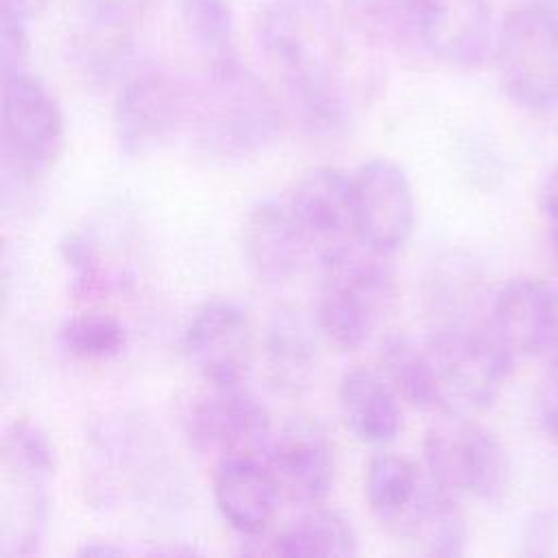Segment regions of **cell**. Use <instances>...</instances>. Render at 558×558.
Wrapping results in <instances>:
<instances>
[{
	"label": "cell",
	"mask_w": 558,
	"mask_h": 558,
	"mask_svg": "<svg viewBox=\"0 0 558 558\" xmlns=\"http://www.w3.org/2000/svg\"><path fill=\"white\" fill-rule=\"evenodd\" d=\"M59 340L65 353L74 360L107 362L122 353L126 329L113 314L83 312L63 323Z\"/></svg>",
	"instance_id": "29"
},
{
	"label": "cell",
	"mask_w": 558,
	"mask_h": 558,
	"mask_svg": "<svg viewBox=\"0 0 558 558\" xmlns=\"http://www.w3.org/2000/svg\"><path fill=\"white\" fill-rule=\"evenodd\" d=\"M423 480L410 458L399 453L375 456L366 469V501L371 512L392 527L414 501Z\"/></svg>",
	"instance_id": "25"
},
{
	"label": "cell",
	"mask_w": 558,
	"mask_h": 558,
	"mask_svg": "<svg viewBox=\"0 0 558 558\" xmlns=\"http://www.w3.org/2000/svg\"><path fill=\"white\" fill-rule=\"evenodd\" d=\"M318 325L296 307L272 314L264 336L268 375L283 392H301L314 379L318 366Z\"/></svg>",
	"instance_id": "21"
},
{
	"label": "cell",
	"mask_w": 558,
	"mask_h": 558,
	"mask_svg": "<svg viewBox=\"0 0 558 558\" xmlns=\"http://www.w3.org/2000/svg\"><path fill=\"white\" fill-rule=\"evenodd\" d=\"M190 116L196 142L216 159L253 157L281 129L277 98L238 54L205 63Z\"/></svg>",
	"instance_id": "2"
},
{
	"label": "cell",
	"mask_w": 558,
	"mask_h": 558,
	"mask_svg": "<svg viewBox=\"0 0 558 558\" xmlns=\"http://www.w3.org/2000/svg\"><path fill=\"white\" fill-rule=\"evenodd\" d=\"M181 347L207 386L244 384L253 360L251 318L231 299H209L187 320Z\"/></svg>",
	"instance_id": "10"
},
{
	"label": "cell",
	"mask_w": 558,
	"mask_h": 558,
	"mask_svg": "<svg viewBox=\"0 0 558 558\" xmlns=\"http://www.w3.org/2000/svg\"><path fill=\"white\" fill-rule=\"evenodd\" d=\"M556 532H558L556 521L549 514H534L521 536L523 554H532V556L549 554L551 545L556 543Z\"/></svg>",
	"instance_id": "32"
},
{
	"label": "cell",
	"mask_w": 558,
	"mask_h": 558,
	"mask_svg": "<svg viewBox=\"0 0 558 558\" xmlns=\"http://www.w3.org/2000/svg\"><path fill=\"white\" fill-rule=\"evenodd\" d=\"M76 554L78 556H122V554H129V549L113 541H85Z\"/></svg>",
	"instance_id": "34"
},
{
	"label": "cell",
	"mask_w": 558,
	"mask_h": 558,
	"mask_svg": "<svg viewBox=\"0 0 558 558\" xmlns=\"http://www.w3.org/2000/svg\"><path fill=\"white\" fill-rule=\"evenodd\" d=\"M351 209L355 238L388 255L401 248L414 229L412 185L386 157H375L351 174Z\"/></svg>",
	"instance_id": "11"
},
{
	"label": "cell",
	"mask_w": 558,
	"mask_h": 558,
	"mask_svg": "<svg viewBox=\"0 0 558 558\" xmlns=\"http://www.w3.org/2000/svg\"><path fill=\"white\" fill-rule=\"evenodd\" d=\"M423 347L436 384L438 412L471 414L493 405L514 360L490 333L456 325L436 329Z\"/></svg>",
	"instance_id": "7"
},
{
	"label": "cell",
	"mask_w": 558,
	"mask_h": 558,
	"mask_svg": "<svg viewBox=\"0 0 558 558\" xmlns=\"http://www.w3.org/2000/svg\"><path fill=\"white\" fill-rule=\"evenodd\" d=\"M63 111L28 68L2 72V183L31 185L59 159Z\"/></svg>",
	"instance_id": "5"
},
{
	"label": "cell",
	"mask_w": 558,
	"mask_h": 558,
	"mask_svg": "<svg viewBox=\"0 0 558 558\" xmlns=\"http://www.w3.org/2000/svg\"><path fill=\"white\" fill-rule=\"evenodd\" d=\"M541 421L545 425V432L558 445V347L549 362L541 390Z\"/></svg>",
	"instance_id": "31"
},
{
	"label": "cell",
	"mask_w": 558,
	"mask_h": 558,
	"mask_svg": "<svg viewBox=\"0 0 558 558\" xmlns=\"http://www.w3.org/2000/svg\"><path fill=\"white\" fill-rule=\"evenodd\" d=\"M266 458L277 473L281 490L290 497L318 504L336 480V449L323 423L294 418L270 440Z\"/></svg>",
	"instance_id": "16"
},
{
	"label": "cell",
	"mask_w": 558,
	"mask_h": 558,
	"mask_svg": "<svg viewBox=\"0 0 558 558\" xmlns=\"http://www.w3.org/2000/svg\"><path fill=\"white\" fill-rule=\"evenodd\" d=\"M157 434L131 416L102 421L89 438L87 488L92 501L118 506L148 495L163 464Z\"/></svg>",
	"instance_id": "8"
},
{
	"label": "cell",
	"mask_w": 558,
	"mask_h": 558,
	"mask_svg": "<svg viewBox=\"0 0 558 558\" xmlns=\"http://www.w3.org/2000/svg\"><path fill=\"white\" fill-rule=\"evenodd\" d=\"M286 203L310 244L320 251L355 238L351 209V177L331 166L307 170L286 196Z\"/></svg>",
	"instance_id": "18"
},
{
	"label": "cell",
	"mask_w": 558,
	"mask_h": 558,
	"mask_svg": "<svg viewBox=\"0 0 558 558\" xmlns=\"http://www.w3.org/2000/svg\"><path fill=\"white\" fill-rule=\"evenodd\" d=\"M541 214L554 255L558 257V166L545 177L541 187Z\"/></svg>",
	"instance_id": "33"
},
{
	"label": "cell",
	"mask_w": 558,
	"mask_h": 558,
	"mask_svg": "<svg viewBox=\"0 0 558 558\" xmlns=\"http://www.w3.org/2000/svg\"><path fill=\"white\" fill-rule=\"evenodd\" d=\"M46 486L4 477L0 508V556L17 558L37 551L48 525Z\"/></svg>",
	"instance_id": "23"
},
{
	"label": "cell",
	"mask_w": 558,
	"mask_h": 558,
	"mask_svg": "<svg viewBox=\"0 0 558 558\" xmlns=\"http://www.w3.org/2000/svg\"><path fill=\"white\" fill-rule=\"evenodd\" d=\"M190 442L209 453H266L270 445V416L266 408L244 388L209 386L196 397L183 416Z\"/></svg>",
	"instance_id": "13"
},
{
	"label": "cell",
	"mask_w": 558,
	"mask_h": 558,
	"mask_svg": "<svg viewBox=\"0 0 558 558\" xmlns=\"http://www.w3.org/2000/svg\"><path fill=\"white\" fill-rule=\"evenodd\" d=\"M220 517L242 536H262L277 514L281 484L266 453L242 451L220 456L211 480Z\"/></svg>",
	"instance_id": "14"
},
{
	"label": "cell",
	"mask_w": 558,
	"mask_h": 558,
	"mask_svg": "<svg viewBox=\"0 0 558 558\" xmlns=\"http://www.w3.org/2000/svg\"><path fill=\"white\" fill-rule=\"evenodd\" d=\"M412 22L416 46L447 65L473 70L493 59L490 0H412Z\"/></svg>",
	"instance_id": "12"
},
{
	"label": "cell",
	"mask_w": 558,
	"mask_h": 558,
	"mask_svg": "<svg viewBox=\"0 0 558 558\" xmlns=\"http://www.w3.org/2000/svg\"><path fill=\"white\" fill-rule=\"evenodd\" d=\"M379 373L412 408L438 410L436 384L423 344L405 336L386 338L379 347Z\"/></svg>",
	"instance_id": "24"
},
{
	"label": "cell",
	"mask_w": 558,
	"mask_h": 558,
	"mask_svg": "<svg viewBox=\"0 0 558 558\" xmlns=\"http://www.w3.org/2000/svg\"><path fill=\"white\" fill-rule=\"evenodd\" d=\"M61 255L70 270V292L76 301H96L109 292L111 275L92 238L85 233L65 235Z\"/></svg>",
	"instance_id": "30"
},
{
	"label": "cell",
	"mask_w": 558,
	"mask_h": 558,
	"mask_svg": "<svg viewBox=\"0 0 558 558\" xmlns=\"http://www.w3.org/2000/svg\"><path fill=\"white\" fill-rule=\"evenodd\" d=\"M179 24L203 63L235 54V22L227 0H179Z\"/></svg>",
	"instance_id": "26"
},
{
	"label": "cell",
	"mask_w": 558,
	"mask_h": 558,
	"mask_svg": "<svg viewBox=\"0 0 558 558\" xmlns=\"http://www.w3.org/2000/svg\"><path fill=\"white\" fill-rule=\"evenodd\" d=\"M423 462L427 475L456 497L493 501L510 482V458L501 440L466 414L440 412L425 432Z\"/></svg>",
	"instance_id": "6"
},
{
	"label": "cell",
	"mask_w": 558,
	"mask_h": 558,
	"mask_svg": "<svg viewBox=\"0 0 558 558\" xmlns=\"http://www.w3.org/2000/svg\"><path fill=\"white\" fill-rule=\"evenodd\" d=\"M190 116V96L166 72L144 68L131 74L113 105V137L120 153L144 157L161 148Z\"/></svg>",
	"instance_id": "9"
},
{
	"label": "cell",
	"mask_w": 558,
	"mask_h": 558,
	"mask_svg": "<svg viewBox=\"0 0 558 558\" xmlns=\"http://www.w3.org/2000/svg\"><path fill=\"white\" fill-rule=\"evenodd\" d=\"M266 543V554L288 558H338L357 554V536L353 527L344 517L331 510L307 512L292 521L290 525H286Z\"/></svg>",
	"instance_id": "22"
},
{
	"label": "cell",
	"mask_w": 558,
	"mask_h": 558,
	"mask_svg": "<svg viewBox=\"0 0 558 558\" xmlns=\"http://www.w3.org/2000/svg\"><path fill=\"white\" fill-rule=\"evenodd\" d=\"M392 530L399 538L427 556L453 558L460 556L466 545V523L456 495L438 486L429 475Z\"/></svg>",
	"instance_id": "19"
},
{
	"label": "cell",
	"mask_w": 558,
	"mask_h": 558,
	"mask_svg": "<svg viewBox=\"0 0 558 558\" xmlns=\"http://www.w3.org/2000/svg\"><path fill=\"white\" fill-rule=\"evenodd\" d=\"M506 96L521 109L558 107V0H525L497 26L493 52Z\"/></svg>",
	"instance_id": "4"
},
{
	"label": "cell",
	"mask_w": 558,
	"mask_h": 558,
	"mask_svg": "<svg viewBox=\"0 0 558 558\" xmlns=\"http://www.w3.org/2000/svg\"><path fill=\"white\" fill-rule=\"evenodd\" d=\"M490 336L512 357L558 347V290L543 279H512L493 299Z\"/></svg>",
	"instance_id": "15"
},
{
	"label": "cell",
	"mask_w": 558,
	"mask_h": 558,
	"mask_svg": "<svg viewBox=\"0 0 558 558\" xmlns=\"http://www.w3.org/2000/svg\"><path fill=\"white\" fill-rule=\"evenodd\" d=\"M395 299L388 253L357 238L320 251V288L316 325L340 351L362 347Z\"/></svg>",
	"instance_id": "3"
},
{
	"label": "cell",
	"mask_w": 558,
	"mask_h": 558,
	"mask_svg": "<svg viewBox=\"0 0 558 558\" xmlns=\"http://www.w3.org/2000/svg\"><path fill=\"white\" fill-rule=\"evenodd\" d=\"M310 242L299 229L286 198H264L251 207L242 227V248L257 281L281 283L290 279Z\"/></svg>",
	"instance_id": "17"
},
{
	"label": "cell",
	"mask_w": 558,
	"mask_h": 558,
	"mask_svg": "<svg viewBox=\"0 0 558 558\" xmlns=\"http://www.w3.org/2000/svg\"><path fill=\"white\" fill-rule=\"evenodd\" d=\"M338 405L347 429L366 445L390 442L401 427L399 395L381 373L351 368L338 386Z\"/></svg>",
	"instance_id": "20"
},
{
	"label": "cell",
	"mask_w": 558,
	"mask_h": 558,
	"mask_svg": "<svg viewBox=\"0 0 558 558\" xmlns=\"http://www.w3.org/2000/svg\"><path fill=\"white\" fill-rule=\"evenodd\" d=\"M57 469V456L48 434L33 421H13L2 436L4 477L46 486Z\"/></svg>",
	"instance_id": "27"
},
{
	"label": "cell",
	"mask_w": 558,
	"mask_h": 558,
	"mask_svg": "<svg viewBox=\"0 0 558 558\" xmlns=\"http://www.w3.org/2000/svg\"><path fill=\"white\" fill-rule=\"evenodd\" d=\"M347 22L329 0H266L257 41L305 133L340 135L353 116Z\"/></svg>",
	"instance_id": "1"
},
{
	"label": "cell",
	"mask_w": 558,
	"mask_h": 558,
	"mask_svg": "<svg viewBox=\"0 0 558 558\" xmlns=\"http://www.w3.org/2000/svg\"><path fill=\"white\" fill-rule=\"evenodd\" d=\"M340 15L373 44L410 46L414 41L412 0H338Z\"/></svg>",
	"instance_id": "28"
}]
</instances>
